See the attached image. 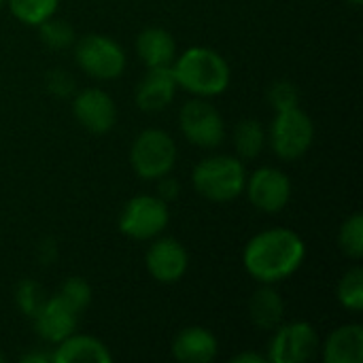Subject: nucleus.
<instances>
[{
	"label": "nucleus",
	"mask_w": 363,
	"mask_h": 363,
	"mask_svg": "<svg viewBox=\"0 0 363 363\" xmlns=\"http://www.w3.org/2000/svg\"><path fill=\"white\" fill-rule=\"evenodd\" d=\"M245 191L249 196V202L257 211L277 215L291 200V181L283 170L264 166L257 168L251 177H247Z\"/></svg>",
	"instance_id": "nucleus-10"
},
{
	"label": "nucleus",
	"mask_w": 363,
	"mask_h": 363,
	"mask_svg": "<svg viewBox=\"0 0 363 363\" xmlns=\"http://www.w3.org/2000/svg\"><path fill=\"white\" fill-rule=\"evenodd\" d=\"M145 266L157 283L174 285L185 277V272L189 268V255L179 240L157 236V238H153L151 247L147 249Z\"/></svg>",
	"instance_id": "nucleus-11"
},
{
	"label": "nucleus",
	"mask_w": 363,
	"mask_h": 363,
	"mask_svg": "<svg viewBox=\"0 0 363 363\" xmlns=\"http://www.w3.org/2000/svg\"><path fill=\"white\" fill-rule=\"evenodd\" d=\"M53 363H111L113 355L108 347L87 334H70L62 342L55 345V351L51 353Z\"/></svg>",
	"instance_id": "nucleus-16"
},
{
	"label": "nucleus",
	"mask_w": 363,
	"mask_h": 363,
	"mask_svg": "<svg viewBox=\"0 0 363 363\" xmlns=\"http://www.w3.org/2000/svg\"><path fill=\"white\" fill-rule=\"evenodd\" d=\"M336 298L342 308L351 313L363 311V270L359 266L347 270L336 287Z\"/></svg>",
	"instance_id": "nucleus-23"
},
{
	"label": "nucleus",
	"mask_w": 363,
	"mask_h": 363,
	"mask_svg": "<svg viewBox=\"0 0 363 363\" xmlns=\"http://www.w3.org/2000/svg\"><path fill=\"white\" fill-rule=\"evenodd\" d=\"M268 359L264 357V355H259V353H251V351H247V353H238L236 357H232V363H266Z\"/></svg>",
	"instance_id": "nucleus-30"
},
{
	"label": "nucleus",
	"mask_w": 363,
	"mask_h": 363,
	"mask_svg": "<svg viewBox=\"0 0 363 363\" xmlns=\"http://www.w3.org/2000/svg\"><path fill=\"white\" fill-rule=\"evenodd\" d=\"M338 247L342 255H347L353 262H359L363 257V215L353 213L338 232Z\"/></svg>",
	"instance_id": "nucleus-24"
},
{
	"label": "nucleus",
	"mask_w": 363,
	"mask_h": 363,
	"mask_svg": "<svg viewBox=\"0 0 363 363\" xmlns=\"http://www.w3.org/2000/svg\"><path fill=\"white\" fill-rule=\"evenodd\" d=\"M21 363H51V353H28L21 357Z\"/></svg>",
	"instance_id": "nucleus-31"
},
{
	"label": "nucleus",
	"mask_w": 363,
	"mask_h": 363,
	"mask_svg": "<svg viewBox=\"0 0 363 363\" xmlns=\"http://www.w3.org/2000/svg\"><path fill=\"white\" fill-rule=\"evenodd\" d=\"M68 306H72L79 315L91 304V287L85 279L81 277H70L62 283L60 294H57Z\"/></svg>",
	"instance_id": "nucleus-26"
},
{
	"label": "nucleus",
	"mask_w": 363,
	"mask_h": 363,
	"mask_svg": "<svg viewBox=\"0 0 363 363\" xmlns=\"http://www.w3.org/2000/svg\"><path fill=\"white\" fill-rule=\"evenodd\" d=\"M36 28H38V36H40L43 45L53 51H64V49L72 47L77 40L74 28L66 19H60L55 15L45 19L43 23H38Z\"/></svg>",
	"instance_id": "nucleus-22"
},
{
	"label": "nucleus",
	"mask_w": 363,
	"mask_h": 363,
	"mask_svg": "<svg viewBox=\"0 0 363 363\" xmlns=\"http://www.w3.org/2000/svg\"><path fill=\"white\" fill-rule=\"evenodd\" d=\"M179 191H181L179 181H177V179H172L170 174H166V177L157 179V198H162L164 202H172V200H177V198H179Z\"/></svg>",
	"instance_id": "nucleus-29"
},
{
	"label": "nucleus",
	"mask_w": 363,
	"mask_h": 363,
	"mask_svg": "<svg viewBox=\"0 0 363 363\" xmlns=\"http://www.w3.org/2000/svg\"><path fill=\"white\" fill-rule=\"evenodd\" d=\"M266 147V130L257 119H242L234 128V149L238 157L255 160Z\"/></svg>",
	"instance_id": "nucleus-20"
},
{
	"label": "nucleus",
	"mask_w": 363,
	"mask_h": 363,
	"mask_svg": "<svg viewBox=\"0 0 363 363\" xmlns=\"http://www.w3.org/2000/svg\"><path fill=\"white\" fill-rule=\"evenodd\" d=\"M4 2H6V0H0V9H2V6H4Z\"/></svg>",
	"instance_id": "nucleus-33"
},
{
	"label": "nucleus",
	"mask_w": 363,
	"mask_h": 363,
	"mask_svg": "<svg viewBox=\"0 0 363 363\" xmlns=\"http://www.w3.org/2000/svg\"><path fill=\"white\" fill-rule=\"evenodd\" d=\"M272 151L285 160L294 162L308 153L315 140V123L300 106H291L285 111H277L270 130L266 134Z\"/></svg>",
	"instance_id": "nucleus-5"
},
{
	"label": "nucleus",
	"mask_w": 363,
	"mask_h": 363,
	"mask_svg": "<svg viewBox=\"0 0 363 363\" xmlns=\"http://www.w3.org/2000/svg\"><path fill=\"white\" fill-rule=\"evenodd\" d=\"M45 300H47L45 289L34 279H23V281L17 283V287H15V304H17L21 315L32 319L38 313V308L45 304Z\"/></svg>",
	"instance_id": "nucleus-25"
},
{
	"label": "nucleus",
	"mask_w": 363,
	"mask_h": 363,
	"mask_svg": "<svg viewBox=\"0 0 363 363\" xmlns=\"http://www.w3.org/2000/svg\"><path fill=\"white\" fill-rule=\"evenodd\" d=\"M272 332L266 357L270 363H304L313 359L321 347L317 330L306 321L281 323Z\"/></svg>",
	"instance_id": "nucleus-9"
},
{
	"label": "nucleus",
	"mask_w": 363,
	"mask_h": 363,
	"mask_svg": "<svg viewBox=\"0 0 363 363\" xmlns=\"http://www.w3.org/2000/svg\"><path fill=\"white\" fill-rule=\"evenodd\" d=\"M249 317L257 330L272 332L283 323L285 317V302L274 285H262L253 291L249 300Z\"/></svg>",
	"instance_id": "nucleus-19"
},
{
	"label": "nucleus",
	"mask_w": 363,
	"mask_h": 363,
	"mask_svg": "<svg viewBox=\"0 0 363 363\" xmlns=\"http://www.w3.org/2000/svg\"><path fill=\"white\" fill-rule=\"evenodd\" d=\"M179 125L183 136L202 149H215L225 138V121L208 98H194L185 102L179 113Z\"/></svg>",
	"instance_id": "nucleus-8"
},
{
	"label": "nucleus",
	"mask_w": 363,
	"mask_h": 363,
	"mask_svg": "<svg viewBox=\"0 0 363 363\" xmlns=\"http://www.w3.org/2000/svg\"><path fill=\"white\" fill-rule=\"evenodd\" d=\"M170 353L181 363H208L217 357L219 342L211 330L191 325L174 336L170 345Z\"/></svg>",
	"instance_id": "nucleus-15"
},
{
	"label": "nucleus",
	"mask_w": 363,
	"mask_h": 363,
	"mask_svg": "<svg viewBox=\"0 0 363 363\" xmlns=\"http://www.w3.org/2000/svg\"><path fill=\"white\" fill-rule=\"evenodd\" d=\"M72 115L89 134H106L117 121L115 100L100 87L81 89L72 100Z\"/></svg>",
	"instance_id": "nucleus-12"
},
{
	"label": "nucleus",
	"mask_w": 363,
	"mask_h": 363,
	"mask_svg": "<svg viewBox=\"0 0 363 363\" xmlns=\"http://www.w3.org/2000/svg\"><path fill=\"white\" fill-rule=\"evenodd\" d=\"M191 183L196 191L211 202H232L245 194V162L234 155H211L194 168Z\"/></svg>",
	"instance_id": "nucleus-3"
},
{
	"label": "nucleus",
	"mask_w": 363,
	"mask_h": 363,
	"mask_svg": "<svg viewBox=\"0 0 363 363\" xmlns=\"http://www.w3.org/2000/svg\"><path fill=\"white\" fill-rule=\"evenodd\" d=\"M177 79L172 68H147V74L138 81L134 102L143 113H160L168 108L177 96Z\"/></svg>",
	"instance_id": "nucleus-14"
},
{
	"label": "nucleus",
	"mask_w": 363,
	"mask_h": 363,
	"mask_svg": "<svg viewBox=\"0 0 363 363\" xmlns=\"http://www.w3.org/2000/svg\"><path fill=\"white\" fill-rule=\"evenodd\" d=\"M136 53L147 68H168L177 57V40L164 28H147L136 38Z\"/></svg>",
	"instance_id": "nucleus-18"
},
{
	"label": "nucleus",
	"mask_w": 363,
	"mask_h": 363,
	"mask_svg": "<svg viewBox=\"0 0 363 363\" xmlns=\"http://www.w3.org/2000/svg\"><path fill=\"white\" fill-rule=\"evenodd\" d=\"M74 60L79 68L100 81H115L125 70L123 47L104 34H87L74 45Z\"/></svg>",
	"instance_id": "nucleus-6"
},
{
	"label": "nucleus",
	"mask_w": 363,
	"mask_h": 363,
	"mask_svg": "<svg viewBox=\"0 0 363 363\" xmlns=\"http://www.w3.org/2000/svg\"><path fill=\"white\" fill-rule=\"evenodd\" d=\"M306 259V245L289 228H272L255 234L245 251V270L262 285H277L300 270Z\"/></svg>",
	"instance_id": "nucleus-1"
},
{
	"label": "nucleus",
	"mask_w": 363,
	"mask_h": 363,
	"mask_svg": "<svg viewBox=\"0 0 363 363\" xmlns=\"http://www.w3.org/2000/svg\"><path fill=\"white\" fill-rule=\"evenodd\" d=\"M170 221L168 202L157 196H134L119 213V232L132 240L157 238Z\"/></svg>",
	"instance_id": "nucleus-7"
},
{
	"label": "nucleus",
	"mask_w": 363,
	"mask_h": 363,
	"mask_svg": "<svg viewBox=\"0 0 363 363\" xmlns=\"http://www.w3.org/2000/svg\"><path fill=\"white\" fill-rule=\"evenodd\" d=\"M321 349V359L325 363H362L363 359V328L359 323L340 325L334 330Z\"/></svg>",
	"instance_id": "nucleus-17"
},
{
	"label": "nucleus",
	"mask_w": 363,
	"mask_h": 363,
	"mask_svg": "<svg viewBox=\"0 0 363 363\" xmlns=\"http://www.w3.org/2000/svg\"><path fill=\"white\" fill-rule=\"evenodd\" d=\"M0 363H2V355H0Z\"/></svg>",
	"instance_id": "nucleus-34"
},
{
	"label": "nucleus",
	"mask_w": 363,
	"mask_h": 363,
	"mask_svg": "<svg viewBox=\"0 0 363 363\" xmlns=\"http://www.w3.org/2000/svg\"><path fill=\"white\" fill-rule=\"evenodd\" d=\"M177 143L174 138L157 128L143 130L130 149V164L132 170L143 179V181H157L166 174L172 172L177 166Z\"/></svg>",
	"instance_id": "nucleus-4"
},
{
	"label": "nucleus",
	"mask_w": 363,
	"mask_h": 363,
	"mask_svg": "<svg viewBox=\"0 0 363 363\" xmlns=\"http://www.w3.org/2000/svg\"><path fill=\"white\" fill-rule=\"evenodd\" d=\"M347 4H351V6H362L363 0H345Z\"/></svg>",
	"instance_id": "nucleus-32"
},
{
	"label": "nucleus",
	"mask_w": 363,
	"mask_h": 363,
	"mask_svg": "<svg viewBox=\"0 0 363 363\" xmlns=\"http://www.w3.org/2000/svg\"><path fill=\"white\" fill-rule=\"evenodd\" d=\"M47 89L53 96L66 98L74 91V81H72L70 72H66V70H51L47 74Z\"/></svg>",
	"instance_id": "nucleus-28"
},
{
	"label": "nucleus",
	"mask_w": 363,
	"mask_h": 363,
	"mask_svg": "<svg viewBox=\"0 0 363 363\" xmlns=\"http://www.w3.org/2000/svg\"><path fill=\"white\" fill-rule=\"evenodd\" d=\"M34 332L40 340L49 345H57L70 334H74L79 323V313L68 306L60 296H51L32 317Z\"/></svg>",
	"instance_id": "nucleus-13"
},
{
	"label": "nucleus",
	"mask_w": 363,
	"mask_h": 363,
	"mask_svg": "<svg viewBox=\"0 0 363 363\" xmlns=\"http://www.w3.org/2000/svg\"><path fill=\"white\" fill-rule=\"evenodd\" d=\"M268 102L274 111L300 106V91L291 81H277L268 89Z\"/></svg>",
	"instance_id": "nucleus-27"
},
{
	"label": "nucleus",
	"mask_w": 363,
	"mask_h": 363,
	"mask_svg": "<svg viewBox=\"0 0 363 363\" xmlns=\"http://www.w3.org/2000/svg\"><path fill=\"white\" fill-rule=\"evenodd\" d=\"M15 19L26 26H38L57 13L60 0H6Z\"/></svg>",
	"instance_id": "nucleus-21"
},
{
	"label": "nucleus",
	"mask_w": 363,
	"mask_h": 363,
	"mask_svg": "<svg viewBox=\"0 0 363 363\" xmlns=\"http://www.w3.org/2000/svg\"><path fill=\"white\" fill-rule=\"evenodd\" d=\"M177 85L196 98L221 96L232 81L230 64L211 47H189L172 62Z\"/></svg>",
	"instance_id": "nucleus-2"
}]
</instances>
